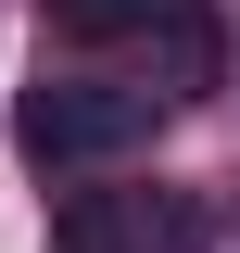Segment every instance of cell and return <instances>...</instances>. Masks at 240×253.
I'll use <instances>...</instances> for the list:
<instances>
[{
	"label": "cell",
	"mask_w": 240,
	"mask_h": 253,
	"mask_svg": "<svg viewBox=\"0 0 240 253\" xmlns=\"http://www.w3.org/2000/svg\"><path fill=\"white\" fill-rule=\"evenodd\" d=\"M152 101L164 89H114V76H38L26 114H13V139H26L38 177H76V165H114L152 139Z\"/></svg>",
	"instance_id": "obj_1"
},
{
	"label": "cell",
	"mask_w": 240,
	"mask_h": 253,
	"mask_svg": "<svg viewBox=\"0 0 240 253\" xmlns=\"http://www.w3.org/2000/svg\"><path fill=\"white\" fill-rule=\"evenodd\" d=\"M202 241H215L202 190H164V177H114V190L51 203V253H202Z\"/></svg>",
	"instance_id": "obj_2"
},
{
	"label": "cell",
	"mask_w": 240,
	"mask_h": 253,
	"mask_svg": "<svg viewBox=\"0 0 240 253\" xmlns=\"http://www.w3.org/2000/svg\"><path fill=\"white\" fill-rule=\"evenodd\" d=\"M228 215H240V203H228Z\"/></svg>",
	"instance_id": "obj_3"
}]
</instances>
